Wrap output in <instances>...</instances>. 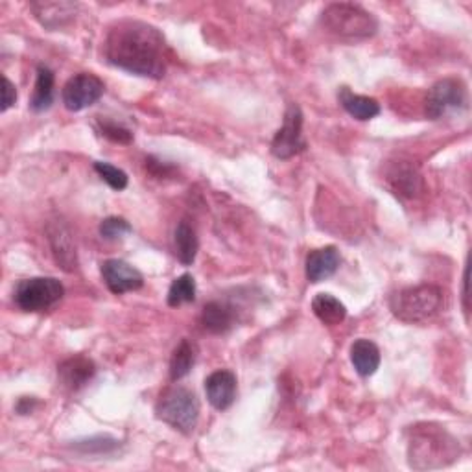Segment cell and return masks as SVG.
<instances>
[{"instance_id":"cell-1","label":"cell","mask_w":472,"mask_h":472,"mask_svg":"<svg viewBox=\"0 0 472 472\" xmlns=\"http://www.w3.org/2000/svg\"><path fill=\"white\" fill-rule=\"evenodd\" d=\"M104 48L113 67L142 78L161 80L170 63V48L164 36L142 20L124 19L115 22Z\"/></svg>"},{"instance_id":"cell-2","label":"cell","mask_w":472,"mask_h":472,"mask_svg":"<svg viewBox=\"0 0 472 472\" xmlns=\"http://www.w3.org/2000/svg\"><path fill=\"white\" fill-rule=\"evenodd\" d=\"M408 465L415 470H432L452 465L460 454V443L437 425H415L406 432Z\"/></svg>"},{"instance_id":"cell-3","label":"cell","mask_w":472,"mask_h":472,"mask_svg":"<svg viewBox=\"0 0 472 472\" xmlns=\"http://www.w3.org/2000/svg\"><path fill=\"white\" fill-rule=\"evenodd\" d=\"M444 305V293L436 284L408 286L389 297V308L396 319L412 325L428 323L439 316Z\"/></svg>"},{"instance_id":"cell-4","label":"cell","mask_w":472,"mask_h":472,"mask_svg":"<svg viewBox=\"0 0 472 472\" xmlns=\"http://www.w3.org/2000/svg\"><path fill=\"white\" fill-rule=\"evenodd\" d=\"M321 27L341 39H367L379 30L377 17L351 3H334L321 12Z\"/></svg>"},{"instance_id":"cell-5","label":"cell","mask_w":472,"mask_h":472,"mask_svg":"<svg viewBox=\"0 0 472 472\" xmlns=\"http://www.w3.org/2000/svg\"><path fill=\"white\" fill-rule=\"evenodd\" d=\"M156 415L173 430L192 434L200 420V401L192 389L173 386L161 393L156 404Z\"/></svg>"},{"instance_id":"cell-6","label":"cell","mask_w":472,"mask_h":472,"mask_svg":"<svg viewBox=\"0 0 472 472\" xmlns=\"http://www.w3.org/2000/svg\"><path fill=\"white\" fill-rule=\"evenodd\" d=\"M65 295L63 284L54 277H30L13 290V301L22 312H44L58 305Z\"/></svg>"},{"instance_id":"cell-7","label":"cell","mask_w":472,"mask_h":472,"mask_svg":"<svg viewBox=\"0 0 472 472\" xmlns=\"http://www.w3.org/2000/svg\"><path fill=\"white\" fill-rule=\"evenodd\" d=\"M307 142L303 139V111L297 104H290L284 113L283 126L271 140V154L277 159H292L305 152Z\"/></svg>"},{"instance_id":"cell-8","label":"cell","mask_w":472,"mask_h":472,"mask_svg":"<svg viewBox=\"0 0 472 472\" xmlns=\"http://www.w3.org/2000/svg\"><path fill=\"white\" fill-rule=\"evenodd\" d=\"M467 108V87L458 78H444L428 91L425 113L432 120H439L456 109Z\"/></svg>"},{"instance_id":"cell-9","label":"cell","mask_w":472,"mask_h":472,"mask_svg":"<svg viewBox=\"0 0 472 472\" xmlns=\"http://www.w3.org/2000/svg\"><path fill=\"white\" fill-rule=\"evenodd\" d=\"M104 91L106 85L100 78L94 76L91 72H80L74 74V76L65 84L61 91V100L68 111L78 113L100 100L104 96Z\"/></svg>"},{"instance_id":"cell-10","label":"cell","mask_w":472,"mask_h":472,"mask_svg":"<svg viewBox=\"0 0 472 472\" xmlns=\"http://www.w3.org/2000/svg\"><path fill=\"white\" fill-rule=\"evenodd\" d=\"M46 240L51 244V250L54 255L56 264L67 271L72 273L78 268V252H76V242L70 229L65 226L61 220H52L46 226Z\"/></svg>"},{"instance_id":"cell-11","label":"cell","mask_w":472,"mask_h":472,"mask_svg":"<svg viewBox=\"0 0 472 472\" xmlns=\"http://www.w3.org/2000/svg\"><path fill=\"white\" fill-rule=\"evenodd\" d=\"M100 273L108 290L115 295H124L128 292L140 290L144 284L142 273L137 268H133L130 262L120 259H109L102 262Z\"/></svg>"},{"instance_id":"cell-12","label":"cell","mask_w":472,"mask_h":472,"mask_svg":"<svg viewBox=\"0 0 472 472\" xmlns=\"http://www.w3.org/2000/svg\"><path fill=\"white\" fill-rule=\"evenodd\" d=\"M94 375H96V364L84 355L70 356L63 360L58 367L60 386L68 393H76L84 389L92 380Z\"/></svg>"},{"instance_id":"cell-13","label":"cell","mask_w":472,"mask_h":472,"mask_svg":"<svg viewBox=\"0 0 472 472\" xmlns=\"http://www.w3.org/2000/svg\"><path fill=\"white\" fill-rule=\"evenodd\" d=\"M236 377L228 369L211 372L205 379L207 401L214 410H229L236 401Z\"/></svg>"},{"instance_id":"cell-14","label":"cell","mask_w":472,"mask_h":472,"mask_svg":"<svg viewBox=\"0 0 472 472\" xmlns=\"http://www.w3.org/2000/svg\"><path fill=\"white\" fill-rule=\"evenodd\" d=\"M341 264V255L338 252V247L327 245L314 250L307 257V279L310 283H323L331 279L334 273L338 271Z\"/></svg>"},{"instance_id":"cell-15","label":"cell","mask_w":472,"mask_h":472,"mask_svg":"<svg viewBox=\"0 0 472 472\" xmlns=\"http://www.w3.org/2000/svg\"><path fill=\"white\" fill-rule=\"evenodd\" d=\"M30 10L34 12L36 19L46 30H60L76 19L80 4L76 3H34Z\"/></svg>"},{"instance_id":"cell-16","label":"cell","mask_w":472,"mask_h":472,"mask_svg":"<svg viewBox=\"0 0 472 472\" xmlns=\"http://www.w3.org/2000/svg\"><path fill=\"white\" fill-rule=\"evenodd\" d=\"M202 325L211 334H226L236 325V310L221 301H211L202 310Z\"/></svg>"},{"instance_id":"cell-17","label":"cell","mask_w":472,"mask_h":472,"mask_svg":"<svg viewBox=\"0 0 472 472\" xmlns=\"http://www.w3.org/2000/svg\"><path fill=\"white\" fill-rule=\"evenodd\" d=\"M380 349L375 341L360 338L351 345V364L355 365L360 377H371L375 375L377 369L380 367Z\"/></svg>"},{"instance_id":"cell-18","label":"cell","mask_w":472,"mask_h":472,"mask_svg":"<svg viewBox=\"0 0 472 472\" xmlns=\"http://www.w3.org/2000/svg\"><path fill=\"white\" fill-rule=\"evenodd\" d=\"M338 98L341 108L356 120L365 122L380 115V104L375 100V98L355 94L349 87H341Z\"/></svg>"},{"instance_id":"cell-19","label":"cell","mask_w":472,"mask_h":472,"mask_svg":"<svg viewBox=\"0 0 472 472\" xmlns=\"http://www.w3.org/2000/svg\"><path fill=\"white\" fill-rule=\"evenodd\" d=\"M197 353L200 351H197V345L192 340L183 338L178 343V347L173 349L172 358H170V380L172 382H178L188 375L192 367L196 365Z\"/></svg>"},{"instance_id":"cell-20","label":"cell","mask_w":472,"mask_h":472,"mask_svg":"<svg viewBox=\"0 0 472 472\" xmlns=\"http://www.w3.org/2000/svg\"><path fill=\"white\" fill-rule=\"evenodd\" d=\"M54 85H56L54 72L44 65H39L36 89L30 100V109L34 113H43L46 109H51V106L54 104Z\"/></svg>"},{"instance_id":"cell-21","label":"cell","mask_w":472,"mask_h":472,"mask_svg":"<svg viewBox=\"0 0 472 472\" xmlns=\"http://www.w3.org/2000/svg\"><path fill=\"white\" fill-rule=\"evenodd\" d=\"M312 310L327 327H336L347 317L345 305L332 293H317L312 301Z\"/></svg>"},{"instance_id":"cell-22","label":"cell","mask_w":472,"mask_h":472,"mask_svg":"<svg viewBox=\"0 0 472 472\" xmlns=\"http://www.w3.org/2000/svg\"><path fill=\"white\" fill-rule=\"evenodd\" d=\"M173 244H176V255L181 264L190 266L196 260L197 250H200V240H197L196 229L188 221H180L176 233H173Z\"/></svg>"},{"instance_id":"cell-23","label":"cell","mask_w":472,"mask_h":472,"mask_svg":"<svg viewBox=\"0 0 472 472\" xmlns=\"http://www.w3.org/2000/svg\"><path fill=\"white\" fill-rule=\"evenodd\" d=\"M389 183H393L396 194H406L410 197H413L417 192H420V176L415 172V168L401 164V166H395L389 172Z\"/></svg>"},{"instance_id":"cell-24","label":"cell","mask_w":472,"mask_h":472,"mask_svg":"<svg viewBox=\"0 0 472 472\" xmlns=\"http://www.w3.org/2000/svg\"><path fill=\"white\" fill-rule=\"evenodd\" d=\"M166 300H168V307L172 308H178L181 305L196 301V281L190 273H183V276H180L170 284Z\"/></svg>"},{"instance_id":"cell-25","label":"cell","mask_w":472,"mask_h":472,"mask_svg":"<svg viewBox=\"0 0 472 472\" xmlns=\"http://www.w3.org/2000/svg\"><path fill=\"white\" fill-rule=\"evenodd\" d=\"M94 128H96L98 133H100L102 137H106L111 142H116V144H132L133 142L132 130H128L126 126H122V124H118L115 120L96 116Z\"/></svg>"},{"instance_id":"cell-26","label":"cell","mask_w":472,"mask_h":472,"mask_svg":"<svg viewBox=\"0 0 472 472\" xmlns=\"http://www.w3.org/2000/svg\"><path fill=\"white\" fill-rule=\"evenodd\" d=\"M94 172L98 173V176L102 178V181H106L113 190L120 192L128 187V173L109 164V163H104V161H96L94 163Z\"/></svg>"},{"instance_id":"cell-27","label":"cell","mask_w":472,"mask_h":472,"mask_svg":"<svg viewBox=\"0 0 472 472\" xmlns=\"http://www.w3.org/2000/svg\"><path fill=\"white\" fill-rule=\"evenodd\" d=\"M133 231V228L130 226V221L126 218H120V216H109L100 223V236L104 240L115 242L120 240L126 235H130Z\"/></svg>"},{"instance_id":"cell-28","label":"cell","mask_w":472,"mask_h":472,"mask_svg":"<svg viewBox=\"0 0 472 472\" xmlns=\"http://www.w3.org/2000/svg\"><path fill=\"white\" fill-rule=\"evenodd\" d=\"M78 451L82 452H111L118 446L116 439L111 437H96V439H89V441H80L74 444Z\"/></svg>"},{"instance_id":"cell-29","label":"cell","mask_w":472,"mask_h":472,"mask_svg":"<svg viewBox=\"0 0 472 472\" xmlns=\"http://www.w3.org/2000/svg\"><path fill=\"white\" fill-rule=\"evenodd\" d=\"M15 102H17V87L6 76H3V113L13 108Z\"/></svg>"},{"instance_id":"cell-30","label":"cell","mask_w":472,"mask_h":472,"mask_svg":"<svg viewBox=\"0 0 472 472\" xmlns=\"http://www.w3.org/2000/svg\"><path fill=\"white\" fill-rule=\"evenodd\" d=\"M39 406L37 399H34V396H22V399H19L15 410L20 413V415H28L34 412V408Z\"/></svg>"}]
</instances>
